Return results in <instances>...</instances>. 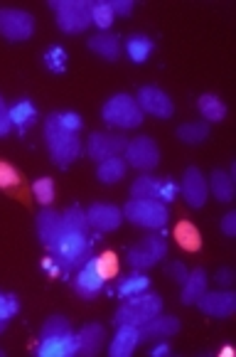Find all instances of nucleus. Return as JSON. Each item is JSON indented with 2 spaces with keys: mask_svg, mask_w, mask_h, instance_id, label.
<instances>
[{
  "mask_svg": "<svg viewBox=\"0 0 236 357\" xmlns=\"http://www.w3.org/2000/svg\"><path fill=\"white\" fill-rule=\"evenodd\" d=\"M128 173V163L123 160V155H113V158H106L96 165V180L104 185H116L121 183Z\"/></svg>",
  "mask_w": 236,
  "mask_h": 357,
  "instance_id": "a878e982",
  "label": "nucleus"
},
{
  "mask_svg": "<svg viewBox=\"0 0 236 357\" xmlns=\"http://www.w3.org/2000/svg\"><path fill=\"white\" fill-rule=\"evenodd\" d=\"M123 210V220L141 229H165L170 222V210L160 200H128Z\"/></svg>",
  "mask_w": 236,
  "mask_h": 357,
  "instance_id": "423d86ee",
  "label": "nucleus"
},
{
  "mask_svg": "<svg viewBox=\"0 0 236 357\" xmlns=\"http://www.w3.org/2000/svg\"><path fill=\"white\" fill-rule=\"evenodd\" d=\"M221 231H224L226 236H236V212H226L224 217H221Z\"/></svg>",
  "mask_w": 236,
  "mask_h": 357,
  "instance_id": "37998d69",
  "label": "nucleus"
},
{
  "mask_svg": "<svg viewBox=\"0 0 236 357\" xmlns=\"http://www.w3.org/2000/svg\"><path fill=\"white\" fill-rule=\"evenodd\" d=\"M123 160L128 168H136L141 173H150L160 165V148L150 136H136L128 138V146L123 151Z\"/></svg>",
  "mask_w": 236,
  "mask_h": 357,
  "instance_id": "6e6552de",
  "label": "nucleus"
},
{
  "mask_svg": "<svg viewBox=\"0 0 236 357\" xmlns=\"http://www.w3.org/2000/svg\"><path fill=\"white\" fill-rule=\"evenodd\" d=\"M20 183L22 178L15 165H10L8 160H0V190H15L20 188Z\"/></svg>",
  "mask_w": 236,
  "mask_h": 357,
  "instance_id": "c9c22d12",
  "label": "nucleus"
},
{
  "mask_svg": "<svg viewBox=\"0 0 236 357\" xmlns=\"http://www.w3.org/2000/svg\"><path fill=\"white\" fill-rule=\"evenodd\" d=\"M207 185H210V195H214L217 202H231L234 200V192H236V183H234V175L229 170H221L217 168L214 173L207 178Z\"/></svg>",
  "mask_w": 236,
  "mask_h": 357,
  "instance_id": "b1692460",
  "label": "nucleus"
},
{
  "mask_svg": "<svg viewBox=\"0 0 236 357\" xmlns=\"http://www.w3.org/2000/svg\"><path fill=\"white\" fill-rule=\"evenodd\" d=\"M175 239H178V244L184 249V252H197V249L202 247L200 229H197L189 220H182L178 227H175Z\"/></svg>",
  "mask_w": 236,
  "mask_h": 357,
  "instance_id": "c85d7f7f",
  "label": "nucleus"
},
{
  "mask_svg": "<svg viewBox=\"0 0 236 357\" xmlns=\"http://www.w3.org/2000/svg\"><path fill=\"white\" fill-rule=\"evenodd\" d=\"M155 50V43H152V37L143 35V32H133L131 37H126V43H123V52L128 54L133 64H145L148 57L152 54Z\"/></svg>",
  "mask_w": 236,
  "mask_h": 357,
  "instance_id": "393cba45",
  "label": "nucleus"
},
{
  "mask_svg": "<svg viewBox=\"0 0 236 357\" xmlns=\"http://www.w3.org/2000/svg\"><path fill=\"white\" fill-rule=\"evenodd\" d=\"M138 345H141V331L136 326H118L116 328V335L109 342V355L131 357Z\"/></svg>",
  "mask_w": 236,
  "mask_h": 357,
  "instance_id": "6ab92c4d",
  "label": "nucleus"
},
{
  "mask_svg": "<svg viewBox=\"0 0 236 357\" xmlns=\"http://www.w3.org/2000/svg\"><path fill=\"white\" fill-rule=\"evenodd\" d=\"M197 308L202 310L210 318H217V321H226L236 313V294L231 289H221V291H205L200 301H197Z\"/></svg>",
  "mask_w": 236,
  "mask_h": 357,
  "instance_id": "f8f14e48",
  "label": "nucleus"
},
{
  "mask_svg": "<svg viewBox=\"0 0 236 357\" xmlns=\"http://www.w3.org/2000/svg\"><path fill=\"white\" fill-rule=\"evenodd\" d=\"M175 136L184 143V146H200L210 138V123L207 121H189V123H182L178 126Z\"/></svg>",
  "mask_w": 236,
  "mask_h": 357,
  "instance_id": "cd10ccee",
  "label": "nucleus"
},
{
  "mask_svg": "<svg viewBox=\"0 0 236 357\" xmlns=\"http://www.w3.org/2000/svg\"><path fill=\"white\" fill-rule=\"evenodd\" d=\"M217 281H219L224 289H229L231 281H234V271H231V268H219V271H217Z\"/></svg>",
  "mask_w": 236,
  "mask_h": 357,
  "instance_id": "a18cd8bd",
  "label": "nucleus"
},
{
  "mask_svg": "<svg viewBox=\"0 0 236 357\" xmlns=\"http://www.w3.org/2000/svg\"><path fill=\"white\" fill-rule=\"evenodd\" d=\"M182 323L175 315H155L152 321L143 323L138 331H141V345L143 342H155V340H170L173 335H178Z\"/></svg>",
  "mask_w": 236,
  "mask_h": 357,
  "instance_id": "dca6fc26",
  "label": "nucleus"
},
{
  "mask_svg": "<svg viewBox=\"0 0 236 357\" xmlns=\"http://www.w3.org/2000/svg\"><path fill=\"white\" fill-rule=\"evenodd\" d=\"M54 119H57L59 126L67 128V131L79 133L81 128H84V119H81L77 111H54Z\"/></svg>",
  "mask_w": 236,
  "mask_h": 357,
  "instance_id": "58836bf2",
  "label": "nucleus"
},
{
  "mask_svg": "<svg viewBox=\"0 0 236 357\" xmlns=\"http://www.w3.org/2000/svg\"><path fill=\"white\" fill-rule=\"evenodd\" d=\"M168 273H170V279L175 281V284H182L184 279H187V273H189V268L184 266L182 261H173L168 266Z\"/></svg>",
  "mask_w": 236,
  "mask_h": 357,
  "instance_id": "79ce46f5",
  "label": "nucleus"
},
{
  "mask_svg": "<svg viewBox=\"0 0 236 357\" xmlns=\"http://www.w3.org/2000/svg\"><path fill=\"white\" fill-rule=\"evenodd\" d=\"M6 328H8V321H0V333H6Z\"/></svg>",
  "mask_w": 236,
  "mask_h": 357,
  "instance_id": "de8ad7c7",
  "label": "nucleus"
},
{
  "mask_svg": "<svg viewBox=\"0 0 236 357\" xmlns=\"http://www.w3.org/2000/svg\"><path fill=\"white\" fill-rule=\"evenodd\" d=\"M170 352H173V347H170L168 340H155V342H152V347H150L152 357H168Z\"/></svg>",
  "mask_w": 236,
  "mask_h": 357,
  "instance_id": "c03bdc74",
  "label": "nucleus"
},
{
  "mask_svg": "<svg viewBox=\"0 0 236 357\" xmlns=\"http://www.w3.org/2000/svg\"><path fill=\"white\" fill-rule=\"evenodd\" d=\"M131 200H157V178L143 173L131 183Z\"/></svg>",
  "mask_w": 236,
  "mask_h": 357,
  "instance_id": "c756f323",
  "label": "nucleus"
},
{
  "mask_svg": "<svg viewBox=\"0 0 236 357\" xmlns=\"http://www.w3.org/2000/svg\"><path fill=\"white\" fill-rule=\"evenodd\" d=\"M54 192H57V188H54V180L49 178V175H42V178H37L35 183H32V195H35V200L42 207L52 205Z\"/></svg>",
  "mask_w": 236,
  "mask_h": 357,
  "instance_id": "72a5a7b5",
  "label": "nucleus"
},
{
  "mask_svg": "<svg viewBox=\"0 0 236 357\" xmlns=\"http://www.w3.org/2000/svg\"><path fill=\"white\" fill-rule=\"evenodd\" d=\"M94 259V264H96V268H99V273L104 276L106 281L109 279H116L118 276V257H116L113 252H101V254H96V257H91Z\"/></svg>",
  "mask_w": 236,
  "mask_h": 357,
  "instance_id": "f704fd0d",
  "label": "nucleus"
},
{
  "mask_svg": "<svg viewBox=\"0 0 236 357\" xmlns=\"http://www.w3.org/2000/svg\"><path fill=\"white\" fill-rule=\"evenodd\" d=\"M86 45H89L91 52L99 54L106 62H118V57H121V52H123V43L113 32H96L94 37H89Z\"/></svg>",
  "mask_w": 236,
  "mask_h": 357,
  "instance_id": "4be33fe9",
  "label": "nucleus"
},
{
  "mask_svg": "<svg viewBox=\"0 0 236 357\" xmlns=\"http://www.w3.org/2000/svg\"><path fill=\"white\" fill-rule=\"evenodd\" d=\"M10 131H13V121H10V114H8V104L0 96V138L10 136Z\"/></svg>",
  "mask_w": 236,
  "mask_h": 357,
  "instance_id": "ea45409f",
  "label": "nucleus"
},
{
  "mask_svg": "<svg viewBox=\"0 0 236 357\" xmlns=\"http://www.w3.org/2000/svg\"><path fill=\"white\" fill-rule=\"evenodd\" d=\"M197 111L207 123H221L226 119V104L217 94H202L197 99Z\"/></svg>",
  "mask_w": 236,
  "mask_h": 357,
  "instance_id": "bb28decb",
  "label": "nucleus"
},
{
  "mask_svg": "<svg viewBox=\"0 0 236 357\" xmlns=\"http://www.w3.org/2000/svg\"><path fill=\"white\" fill-rule=\"evenodd\" d=\"M17 310H20V301H17V296L0 291V321L10 323L17 315Z\"/></svg>",
  "mask_w": 236,
  "mask_h": 357,
  "instance_id": "4c0bfd02",
  "label": "nucleus"
},
{
  "mask_svg": "<svg viewBox=\"0 0 236 357\" xmlns=\"http://www.w3.org/2000/svg\"><path fill=\"white\" fill-rule=\"evenodd\" d=\"M42 136H45V146H47L49 153V160H52L57 168H69L74 160L81 158L84 153V143L79 138V133L67 131L57 123L54 114H49L45 119V126H42Z\"/></svg>",
  "mask_w": 236,
  "mask_h": 357,
  "instance_id": "f03ea898",
  "label": "nucleus"
},
{
  "mask_svg": "<svg viewBox=\"0 0 236 357\" xmlns=\"http://www.w3.org/2000/svg\"><path fill=\"white\" fill-rule=\"evenodd\" d=\"M101 121L109 128H116V131H133V128L143 126L145 114L138 106L136 96L121 91V94H113L104 101V106H101Z\"/></svg>",
  "mask_w": 236,
  "mask_h": 357,
  "instance_id": "7ed1b4c3",
  "label": "nucleus"
},
{
  "mask_svg": "<svg viewBox=\"0 0 236 357\" xmlns=\"http://www.w3.org/2000/svg\"><path fill=\"white\" fill-rule=\"evenodd\" d=\"M180 195L192 210H202L210 200V185H207V175L200 168L189 165L182 173V183H180Z\"/></svg>",
  "mask_w": 236,
  "mask_h": 357,
  "instance_id": "9b49d317",
  "label": "nucleus"
},
{
  "mask_svg": "<svg viewBox=\"0 0 236 357\" xmlns=\"http://www.w3.org/2000/svg\"><path fill=\"white\" fill-rule=\"evenodd\" d=\"M128 146V138L121 136V133H109V131H94L86 141V155L96 163L106 160V158H113V155H123Z\"/></svg>",
  "mask_w": 236,
  "mask_h": 357,
  "instance_id": "9d476101",
  "label": "nucleus"
},
{
  "mask_svg": "<svg viewBox=\"0 0 236 357\" xmlns=\"http://www.w3.org/2000/svg\"><path fill=\"white\" fill-rule=\"evenodd\" d=\"M35 35V15L17 8H0V37L8 43H25Z\"/></svg>",
  "mask_w": 236,
  "mask_h": 357,
  "instance_id": "1a4fd4ad",
  "label": "nucleus"
},
{
  "mask_svg": "<svg viewBox=\"0 0 236 357\" xmlns=\"http://www.w3.org/2000/svg\"><path fill=\"white\" fill-rule=\"evenodd\" d=\"M165 257H168V242H165L163 236L150 234L143 242H138L136 247L128 249L126 261L133 271H148V268L157 266Z\"/></svg>",
  "mask_w": 236,
  "mask_h": 357,
  "instance_id": "0eeeda50",
  "label": "nucleus"
},
{
  "mask_svg": "<svg viewBox=\"0 0 236 357\" xmlns=\"http://www.w3.org/2000/svg\"><path fill=\"white\" fill-rule=\"evenodd\" d=\"M109 3H111L113 15H118V17H128L136 10V3H133V0H109Z\"/></svg>",
  "mask_w": 236,
  "mask_h": 357,
  "instance_id": "a19ab883",
  "label": "nucleus"
},
{
  "mask_svg": "<svg viewBox=\"0 0 236 357\" xmlns=\"http://www.w3.org/2000/svg\"><path fill=\"white\" fill-rule=\"evenodd\" d=\"M8 114H10V121H13V128H15L20 136H25L37 121V106L30 96H20L13 106H8Z\"/></svg>",
  "mask_w": 236,
  "mask_h": 357,
  "instance_id": "aec40b11",
  "label": "nucleus"
},
{
  "mask_svg": "<svg viewBox=\"0 0 236 357\" xmlns=\"http://www.w3.org/2000/svg\"><path fill=\"white\" fill-rule=\"evenodd\" d=\"M69 333H74L69 318H64V315H49L47 321L42 323V328H40V340H45V337L69 335Z\"/></svg>",
  "mask_w": 236,
  "mask_h": 357,
  "instance_id": "473e14b6",
  "label": "nucleus"
},
{
  "mask_svg": "<svg viewBox=\"0 0 236 357\" xmlns=\"http://www.w3.org/2000/svg\"><path fill=\"white\" fill-rule=\"evenodd\" d=\"M72 284H74V291L79 294V298H84V301H94L96 296L106 289V279L99 273L94 259H86V261L74 271Z\"/></svg>",
  "mask_w": 236,
  "mask_h": 357,
  "instance_id": "ddd939ff",
  "label": "nucleus"
},
{
  "mask_svg": "<svg viewBox=\"0 0 236 357\" xmlns=\"http://www.w3.org/2000/svg\"><path fill=\"white\" fill-rule=\"evenodd\" d=\"M49 8L64 35H81L91 27V0H49Z\"/></svg>",
  "mask_w": 236,
  "mask_h": 357,
  "instance_id": "39448f33",
  "label": "nucleus"
},
{
  "mask_svg": "<svg viewBox=\"0 0 236 357\" xmlns=\"http://www.w3.org/2000/svg\"><path fill=\"white\" fill-rule=\"evenodd\" d=\"M136 101L143 114L155 116V119H173V114H175L173 99H170L163 89H157V86H141Z\"/></svg>",
  "mask_w": 236,
  "mask_h": 357,
  "instance_id": "4468645a",
  "label": "nucleus"
},
{
  "mask_svg": "<svg viewBox=\"0 0 236 357\" xmlns=\"http://www.w3.org/2000/svg\"><path fill=\"white\" fill-rule=\"evenodd\" d=\"M42 268L49 273V276H59V273H62V271H59V266H57V261H54L52 257L45 259V261H42Z\"/></svg>",
  "mask_w": 236,
  "mask_h": 357,
  "instance_id": "49530a36",
  "label": "nucleus"
},
{
  "mask_svg": "<svg viewBox=\"0 0 236 357\" xmlns=\"http://www.w3.org/2000/svg\"><path fill=\"white\" fill-rule=\"evenodd\" d=\"M145 291H150V276L145 271H131L126 276H118V281H116V296L121 301L145 294Z\"/></svg>",
  "mask_w": 236,
  "mask_h": 357,
  "instance_id": "5701e85b",
  "label": "nucleus"
},
{
  "mask_svg": "<svg viewBox=\"0 0 236 357\" xmlns=\"http://www.w3.org/2000/svg\"><path fill=\"white\" fill-rule=\"evenodd\" d=\"M42 64L47 72L52 74H64L67 72V64H69V54L62 45H52V47L45 50L42 54Z\"/></svg>",
  "mask_w": 236,
  "mask_h": 357,
  "instance_id": "2f4dec72",
  "label": "nucleus"
},
{
  "mask_svg": "<svg viewBox=\"0 0 236 357\" xmlns=\"http://www.w3.org/2000/svg\"><path fill=\"white\" fill-rule=\"evenodd\" d=\"M89 220L86 210L79 205H69L59 212V220L54 225L52 234L42 244L49 257L57 261L62 273H74L86 259H91V239H89Z\"/></svg>",
  "mask_w": 236,
  "mask_h": 357,
  "instance_id": "f257e3e1",
  "label": "nucleus"
},
{
  "mask_svg": "<svg viewBox=\"0 0 236 357\" xmlns=\"http://www.w3.org/2000/svg\"><path fill=\"white\" fill-rule=\"evenodd\" d=\"M180 286H182V291H180V303L194 305L205 296V291L210 289V276H207L205 268H194V271L187 273V279Z\"/></svg>",
  "mask_w": 236,
  "mask_h": 357,
  "instance_id": "412c9836",
  "label": "nucleus"
},
{
  "mask_svg": "<svg viewBox=\"0 0 236 357\" xmlns=\"http://www.w3.org/2000/svg\"><path fill=\"white\" fill-rule=\"evenodd\" d=\"M113 20H116V15H113V10H111L109 0H91V25L99 27V32H109Z\"/></svg>",
  "mask_w": 236,
  "mask_h": 357,
  "instance_id": "7c9ffc66",
  "label": "nucleus"
},
{
  "mask_svg": "<svg viewBox=\"0 0 236 357\" xmlns=\"http://www.w3.org/2000/svg\"><path fill=\"white\" fill-rule=\"evenodd\" d=\"M0 357H3V350H0Z\"/></svg>",
  "mask_w": 236,
  "mask_h": 357,
  "instance_id": "09e8293b",
  "label": "nucleus"
},
{
  "mask_svg": "<svg viewBox=\"0 0 236 357\" xmlns=\"http://www.w3.org/2000/svg\"><path fill=\"white\" fill-rule=\"evenodd\" d=\"M86 220H89V227L99 234H106V231H116L123 225V210L121 207L111 205V202H94V205L86 207Z\"/></svg>",
  "mask_w": 236,
  "mask_h": 357,
  "instance_id": "2eb2a0df",
  "label": "nucleus"
},
{
  "mask_svg": "<svg viewBox=\"0 0 236 357\" xmlns=\"http://www.w3.org/2000/svg\"><path fill=\"white\" fill-rule=\"evenodd\" d=\"M178 195H180V185L173 178H157V200L163 202V205L175 202Z\"/></svg>",
  "mask_w": 236,
  "mask_h": 357,
  "instance_id": "e433bc0d",
  "label": "nucleus"
},
{
  "mask_svg": "<svg viewBox=\"0 0 236 357\" xmlns=\"http://www.w3.org/2000/svg\"><path fill=\"white\" fill-rule=\"evenodd\" d=\"M35 355L37 357H74V355H79L77 333H69V335H59V337H45V340H37Z\"/></svg>",
  "mask_w": 236,
  "mask_h": 357,
  "instance_id": "f3484780",
  "label": "nucleus"
},
{
  "mask_svg": "<svg viewBox=\"0 0 236 357\" xmlns=\"http://www.w3.org/2000/svg\"><path fill=\"white\" fill-rule=\"evenodd\" d=\"M79 342V355L81 357H94L106 347V328L101 323H86L81 331L77 333Z\"/></svg>",
  "mask_w": 236,
  "mask_h": 357,
  "instance_id": "a211bd4d",
  "label": "nucleus"
},
{
  "mask_svg": "<svg viewBox=\"0 0 236 357\" xmlns=\"http://www.w3.org/2000/svg\"><path fill=\"white\" fill-rule=\"evenodd\" d=\"M163 296L145 291V294L131 296V298H123L118 310L113 315V326H136L141 328L143 323L152 321L155 315L163 313Z\"/></svg>",
  "mask_w": 236,
  "mask_h": 357,
  "instance_id": "20e7f679",
  "label": "nucleus"
}]
</instances>
